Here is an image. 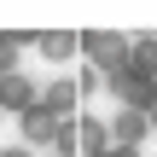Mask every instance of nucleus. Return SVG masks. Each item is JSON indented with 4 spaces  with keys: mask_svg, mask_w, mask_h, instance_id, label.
Masks as SVG:
<instances>
[{
    "mask_svg": "<svg viewBox=\"0 0 157 157\" xmlns=\"http://www.w3.org/2000/svg\"><path fill=\"white\" fill-rule=\"evenodd\" d=\"M70 52V35H47V58H64Z\"/></svg>",
    "mask_w": 157,
    "mask_h": 157,
    "instance_id": "nucleus-1",
    "label": "nucleus"
}]
</instances>
